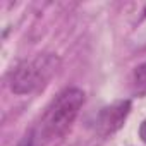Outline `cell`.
<instances>
[{"label": "cell", "instance_id": "6da1fadb", "mask_svg": "<svg viewBox=\"0 0 146 146\" xmlns=\"http://www.w3.org/2000/svg\"><path fill=\"white\" fill-rule=\"evenodd\" d=\"M84 105V91L79 88H65L46 107L41 119V132L46 137L64 136L74 124Z\"/></svg>", "mask_w": 146, "mask_h": 146}, {"label": "cell", "instance_id": "52a82bcc", "mask_svg": "<svg viewBox=\"0 0 146 146\" xmlns=\"http://www.w3.org/2000/svg\"><path fill=\"white\" fill-rule=\"evenodd\" d=\"M144 16H146V9H144Z\"/></svg>", "mask_w": 146, "mask_h": 146}, {"label": "cell", "instance_id": "8992f818", "mask_svg": "<svg viewBox=\"0 0 146 146\" xmlns=\"http://www.w3.org/2000/svg\"><path fill=\"white\" fill-rule=\"evenodd\" d=\"M139 137L143 143H146V119L143 120V124L139 125Z\"/></svg>", "mask_w": 146, "mask_h": 146}, {"label": "cell", "instance_id": "3957f363", "mask_svg": "<svg viewBox=\"0 0 146 146\" xmlns=\"http://www.w3.org/2000/svg\"><path fill=\"white\" fill-rule=\"evenodd\" d=\"M131 112V102L129 100H119L105 108H102V112L96 117V131L102 136H108L113 134L115 131H119L122 127V124L125 122L127 115Z\"/></svg>", "mask_w": 146, "mask_h": 146}, {"label": "cell", "instance_id": "7a4b0ae2", "mask_svg": "<svg viewBox=\"0 0 146 146\" xmlns=\"http://www.w3.org/2000/svg\"><path fill=\"white\" fill-rule=\"evenodd\" d=\"M58 67V58L50 53L36 55L19 64L11 74V90L16 95H29L46 86Z\"/></svg>", "mask_w": 146, "mask_h": 146}, {"label": "cell", "instance_id": "277c9868", "mask_svg": "<svg viewBox=\"0 0 146 146\" xmlns=\"http://www.w3.org/2000/svg\"><path fill=\"white\" fill-rule=\"evenodd\" d=\"M132 84L137 91H146V62L137 65L132 72Z\"/></svg>", "mask_w": 146, "mask_h": 146}, {"label": "cell", "instance_id": "5b68a950", "mask_svg": "<svg viewBox=\"0 0 146 146\" xmlns=\"http://www.w3.org/2000/svg\"><path fill=\"white\" fill-rule=\"evenodd\" d=\"M17 146H35V137H33V134H29V136L23 137V139L19 141V144H17Z\"/></svg>", "mask_w": 146, "mask_h": 146}]
</instances>
